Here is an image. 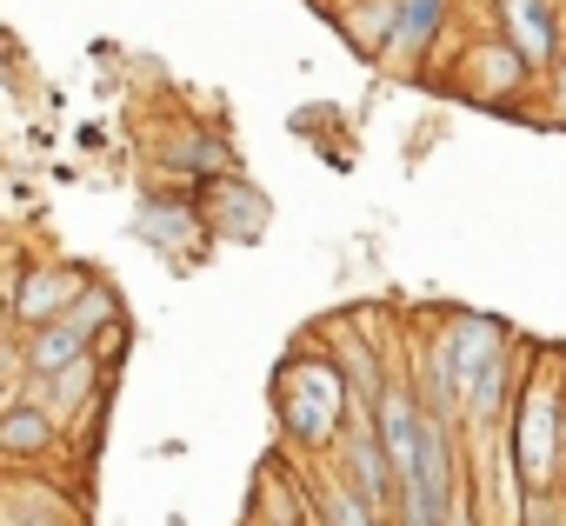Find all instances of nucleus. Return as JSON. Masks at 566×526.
I'll list each match as a JSON object with an SVG mask.
<instances>
[{
	"mask_svg": "<svg viewBox=\"0 0 566 526\" xmlns=\"http://www.w3.org/2000/svg\"><path fill=\"white\" fill-rule=\"evenodd\" d=\"M506 453L526 493H559V473H566V380L559 374H526V387L513 393Z\"/></svg>",
	"mask_w": 566,
	"mask_h": 526,
	"instance_id": "f257e3e1",
	"label": "nucleus"
},
{
	"mask_svg": "<svg viewBox=\"0 0 566 526\" xmlns=\"http://www.w3.org/2000/svg\"><path fill=\"white\" fill-rule=\"evenodd\" d=\"M440 354L453 367V393H460V413L467 420H500V407L520 393L506 387L513 380V360H506V327L500 320H480V314H453L447 334H440Z\"/></svg>",
	"mask_w": 566,
	"mask_h": 526,
	"instance_id": "f03ea898",
	"label": "nucleus"
},
{
	"mask_svg": "<svg viewBox=\"0 0 566 526\" xmlns=\"http://www.w3.org/2000/svg\"><path fill=\"white\" fill-rule=\"evenodd\" d=\"M347 400H354V380L327 354H294L273 380V407L294 446H334L347 427Z\"/></svg>",
	"mask_w": 566,
	"mask_h": 526,
	"instance_id": "7ed1b4c3",
	"label": "nucleus"
},
{
	"mask_svg": "<svg viewBox=\"0 0 566 526\" xmlns=\"http://www.w3.org/2000/svg\"><path fill=\"white\" fill-rule=\"evenodd\" d=\"M460 81H467V94L480 101V107H513V94L533 81V61L500 34V41H473L467 54H460Z\"/></svg>",
	"mask_w": 566,
	"mask_h": 526,
	"instance_id": "20e7f679",
	"label": "nucleus"
},
{
	"mask_svg": "<svg viewBox=\"0 0 566 526\" xmlns=\"http://www.w3.org/2000/svg\"><path fill=\"white\" fill-rule=\"evenodd\" d=\"M340 466H347V486L367 499V506H394L400 499V466H394V453H387V440H380V420L367 413L347 440H340Z\"/></svg>",
	"mask_w": 566,
	"mask_h": 526,
	"instance_id": "39448f33",
	"label": "nucleus"
},
{
	"mask_svg": "<svg viewBox=\"0 0 566 526\" xmlns=\"http://www.w3.org/2000/svg\"><path fill=\"white\" fill-rule=\"evenodd\" d=\"M87 287H94V281H87L81 267H67V260H54V267H34V274L14 287V320L34 334V327H48V320L74 314Z\"/></svg>",
	"mask_w": 566,
	"mask_h": 526,
	"instance_id": "423d86ee",
	"label": "nucleus"
},
{
	"mask_svg": "<svg viewBox=\"0 0 566 526\" xmlns=\"http://www.w3.org/2000/svg\"><path fill=\"white\" fill-rule=\"evenodd\" d=\"M500 34L533 61V74H553V61H559V21H553V0H500Z\"/></svg>",
	"mask_w": 566,
	"mask_h": 526,
	"instance_id": "0eeeda50",
	"label": "nucleus"
},
{
	"mask_svg": "<svg viewBox=\"0 0 566 526\" xmlns=\"http://www.w3.org/2000/svg\"><path fill=\"white\" fill-rule=\"evenodd\" d=\"M61 413L54 407H41V400H14L8 407V420H0V453H8L14 466H28V460H54L61 453Z\"/></svg>",
	"mask_w": 566,
	"mask_h": 526,
	"instance_id": "6e6552de",
	"label": "nucleus"
},
{
	"mask_svg": "<svg viewBox=\"0 0 566 526\" xmlns=\"http://www.w3.org/2000/svg\"><path fill=\"white\" fill-rule=\"evenodd\" d=\"M87 347H94V327H81L74 314H61V320H48V327L28 334L21 367H28V374H61V367H74V360H87Z\"/></svg>",
	"mask_w": 566,
	"mask_h": 526,
	"instance_id": "1a4fd4ad",
	"label": "nucleus"
},
{
	"mask_svg": "<svg viewBox=\"0 0 566 526\" xmlns=\"http://www.w3.org/2000/svg\"><path fill=\"white\" fill-rule=\"evenodd\" d=\"M8 526H87V513H81V499L61 493V486L14 480V486H8Z\"/></svg>",
	"mask_w": 566,
	"mask_h": 526,
	"instance_id": "9d476101",
	"label": "nucleus"
},
{
	"mask_svg": "<svg viewBox=\"0 0 566 526\" xmlns=\"http://www.w3.org/2000/svg\"><path fill=\"white\" fill-rule=\"evenodd\" d=\"M347 41L354 54H387L400 48V0H354V21H347Z\"/></svg>",
	"mask_w": 566,
	"mask_h": 526,
	"instance_id": "9b49d317",
	"label": "nucleus"
},
{
	"mask_svg": "<svg viewBox=\"0 0 566 526\" xmlns=\"http://www.w3.org/2000/svg\"><path fill=\"white\" fill-rule=\"evenodd\" d=\"M447 28V0H400V61H420Z\"/></svg>",
	"mask_w": 566,
	"mask_h": 526,
	"instance_id": "f8f14e48",
	"label": "nucleus"
},
{
	"mask_svg": "<svg viewBox=\"0 0 566 526\" xmlns=\"http://www.w3.org/2000/svg\"><path fill=\"white\" fill-rule=\"evenodd\" d=\"M321 526H380V506H367L347 480H321Z\"/></svg>",
	"mask_w": 566,
	"mask_h": 526,
	"instance_id": "ddd939ff",
	"label": "nucleus"
},
{
	"mask_svg": "<svg viewBox=\"0 0 566 526\" xmlns=\"http://www.w3.org/2000/svg\"><path fill=\"white\" fill-rule=\"evenodd\" d=\"M140 233L147 240H167V246H187L200 233V220L187 207H140Z\"/></svg>",
	"mask_w": 566,
	"mask_h": 526,
	"instance_id": "4468645a",
	"label": "nucleus"
},
{
	"mask_svg": "<svg viewBox=\"0 0 566 526\" xmlns=\"http://www.w3.org/2000/svg\"><path fill=\"white\" fill-rule=\"evenodd\" d=\"M553 114H559V120H566V54H559V61H553Z\"/></svg>",
	"mask_w": 566,
	"mask_h": 526,
	"instance_id": "2eb2a0df",
	"label": "nucleus"
},
{
	"mask_svg": "<svg viewBox=\"0 0 566 526\" xmlns=\"http://www.w3.org/2000/svg\"><path fill=\"white\" fill-rule=\"evenodd\" d=\"M559 499H566V473H559Z\"/></svg>",
	"mask_w": 566,
	"mask_h": 526,
	"instance_id": "dca6fc26",
	"label": "nucleus"
}]
</instances>
